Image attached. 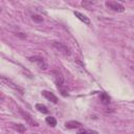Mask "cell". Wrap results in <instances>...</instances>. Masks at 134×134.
I'll use <instances>...</instances> for the list:
<instances>
[{
	"instance_id": "3",
	"label": "cell",
	"mask_w": 134,
	"mask_h": 134,
	"mask_svg": "<svg viewBox=\"0 0 134 134\" xmlns=\"http://www.w3.org/2000/svg\"><path fill=\"white\" fill-rule=\"evenodd\" d=\"M29 61H30V62H35V63H37L38 66H39V68H41V69H43V70H45V69L47 68V64L45 63V61L43 60L42 57H39V55L30 57V58H29Z\"/></svg>"
},
{
	"instance_id": "11",
	"label": "cell",
	"mask_w": 134,
	"mask_h": 134,
	"mask_svg": "<svg viewBox=\"0 0 134 134\" xmlns=\"http://www.w3.org/2000/svg\"><path fill=\"white\" fill-rule=\"evenodd\" d=\"M36 109L41 113H45V114L48 113V109L46 108V106H44L42 104H36Z\"/></svg>"
},
{
	"instance_id": "6",
	"label": "cell",
	"mask_w": 134,
	"mask_h": 134,
	"mask_svg": "<svg viewBox=\"0 0 134 134\" xmlns=\"http://www.w3.org/2000/svg\"><path fill=\"white\" fill-rule=\"evenodd\" d=\"M42 95H43L47 100H49V102H51V103H53V104H57V103H58V97H57L52 92H49V91H47V90H43V91H42Z\"/></svg>"
},
{
	"instance_id": "14",
	"label": "cell",
	"mask_w": 134,
	"mask_h": 134,
	"mask_svg": "<svg viewBox=\"0 0 134 134\" xmlns=\"http://www.w3.org/2000/svg\"><path fill=\"white\" fill-rule=\"evenodd\" d=\"M77 134H98L97 132H95V131H91V130H84V129H82V130H80L79 132H77Z\"/></svg>"
},
{
	"instance_id": "13",
	"label": "cell",
	"mask_w": 134,
	"mask_h": 134,
	"mask_svg": "<svg viewBox=\"0 0 134 134\" xmlns=\"http://www.w3.org/2000/svg\"><path fill=\"white\" fill-rule=\"evenodd\" d=\"M31 19H32L35 22H37V23L43 22V17H42V16H39V15H32V16H31Z\"/></svg>"
},
{
	"instance_id": "5",
	"label": "cell",
	"mask_w": 134,
	"mask_h": 134,
	"mask_svg": "<svg viewBox=\"0 0 134 134\" xmlns=\"http://www.w3.org/2000/svg\"><path fill=\"white\" fill-rule=\"evenodd\" d=\"M20 111V114L23 116V118L27 121V124H29L30 126H34V127H38V122L36 121V120H34V118L30 116V114H28L27 112H24L23 110H19Z\"/></svg>"
},
{
	"instance_id": "10",
	"label": "cell",
	"mask_w": 134,
	"mask_h": 134,
	"mask_svg": "<svg viewBox=\"0 0 134 134\" xmlns=\"http://www.w3.org/2000/svg\"><path fill=\"white\" fill-rule=\"evenodd\" d=\"M45 121H46V124L49 125L50 127H55V126H57V119H55L54 117H52V116H47V117L45 118Z\"/></svg>"
},
{
	"instance_id": "12",
	"label": "cell",
	"mask_w": 134,
	"mask_h": 134,
	"mask_svg": "<svg viewBox=\"0 0 134 134\" xmlns=\"http://www.w3.org/2000/svg\"><path fill=\"white\" fill-rule=\"evenodd\" d=\"M14 129L19 133H24L25 132V126H23L21 124H15L14 125Z\"/></svg>"
},
{
	"instance_id": "9",
	"label": "cell",
	"mask_w": 134,
	"mask_h": 134,
	"mask_svg": "<svg viewBox=\"0 0 134 134\" xmlns=\"http://www.w3.org/2000/svg\"><path fill=\"white\" fill-rule=\"evenodd\" d=\"M99 99H100L102 104H104V105H108V104L110 103V96H109L106 92H102V93H100Z\"/></svg>"
},
{
	"instance_id": "4",
	"label": "cell",
	"mask_w": 134,
	"mask_h": 134,
	"mask_svg": "<svg viewBox=\"0 0 134 134\" xmlns=\"http://www.w3.org/2000/svg\"><path fill=\"white\" fill-rule=\"evenodd\" d=\"M1 82H2V84H4L5 86L10 87V88H13V89H15V90H18L20 93H23V89H22V88H20L18 85H16L15 83H13L10 80L6 79L5 76H1Z\"/></svg>"
},
{
	"instance_id": "15",
	"label": "cell",
	"mask_w": 134,
	"mask_h": 134,
	"mask_svg": "<svg viewBox=\"0 0 134 134\" xmlns=\"http://www.w3.org/2000/svg\"><path fill=\"white\" fill-rule=\"evenodd\" d=\"M131 68H132V69L134 70V65H132V66H131Z\"/></svg>"
},
{
	"instance_id": "7",
	"label": "cell",
	"mask_w": 134,
	"mask_h": 134,
	"mask_svg": "<svg viewBox=\"0 0 134 134\" xmlns=\"http://www.w3.org/2000/svg\"><path fill=\"white\" fill-rule=\"evenodd\" d=\"M73 14H74V16H75L79 20H81L82 22H84V23L87 24V25H90V19H89L86 15H84V14H82V13H80V12H74Z\"/></svg>"
},
{
	"instance_id": "2",
	"label": "cell",
	"mask_w": 134,
	"mask_h": 134,
	"mask_svg": "<svg viewBox=\"0 0 134 134\" xmlns=\"http://www.w3.org/2000/svg\"><path fill=\"white\" fill-rule=\"evenodd\" d=\"M52 46H53L55 49H58L60 52H62L64 55H70V49H69L66 45H64L63 43L53 41V42H52Z\"/></svg>"
},
{
	"instance_id": "8",
	"label": "cell",
	"mask_w": 134,
	"mask_h": 134,
	"mask_svg": "<svg viewBox=\"0 0 134 134\" xmlns=\"http://www.w3.org/2000/svg\"><path fill=\"white\" fill-rule=\"evenodd\" d=\"M65 127L67 129H77V128L82 127V124L76 120H69V121L65 122Z\"/></svg>"
},
{
	"instance_id": "1",
	"label": "cell",
	"mask_w": 134,
	"mask_h": 134,
	"mask_svg": "<svg viewBox=\"0 0 134 134\" xmlns=\"http://www.w3.org/2000/svg\"><path fill=\"white\" fill-rule=\"evenodd\" d=\"M106 6L109 7L110 9L114 10V12H117V13H122L125 12V6L119 3V2H116V1H107L106 2Z\"/></svg>"
}]
</instances>
